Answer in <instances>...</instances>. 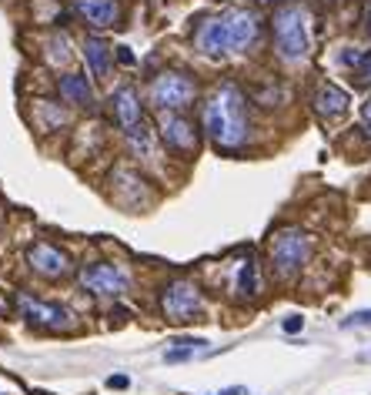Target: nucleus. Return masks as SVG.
I'll return each instance as SVG.
<instances>
[{
    "label": "nucleus",
    "instance_id": "f257e3e1",
    "mask_svg": "<svg viewBox=\"0 0 371 395\" xmlns=\"http://www.w3.org/2000/svg\"><path fill=\"white\" fill-rule=\"evenodd\" d=\"M204 131L218 151H241L251 137V121H247L245 94L238 84L224 80L214 87V94L204 104Z\"/></svg>",
    "mask_w": 371,
    "mask_h": 395
},
{
    "label": "nucleus",
    "instance_id": "f03ea898",
    "mask_svg": "<svg viewBox=\"0 0 371 395\" xmlns=\"http://www.w3.org/2000/svg\"><path fill=\"white\" fill-rule=\"evenodd\" d=\"M258 37H261V17L258 10H247V7H234V10H221L207 17L194 34L198 51L204 57H218V60L254 47Z\"/></svg>",
    "mask_w": 371,
    "mask_h": 395
},
{
    "label": "nucleus",
    "instance_id": "7ed1b4c3",
    "mask_svg": "<svg viewBox=\"0 0 371 395\" xmlns=\"http://www.w3.org/2000/svg\"><path fill=\"white\" fill-rule=\"evenodd\" d=\"M274 47L281 54V60L295 64L311 51V37H308V10L301 3H281L271 17Z\"/></svg>",
    "mask_w": 371,
    "mask_h": 395
},
{
    "label": "nucleus",
    "instance_id": "20e7f679",
    "mask_svg": "<svg viewBox=\"0 0 371 395\" xmlns=\"http://www.w3.org/2000/svg\"><path fill=\"white\" fill-rule=\"evenodd\" d=\"M194 94H198V84L188 78L184 71H164V74H157V78L150 80V104L157 107L161 114H181L184 107L194 101Z\"/></svg>",
    "mask_w": 371,
    "mask_h": 395
},
{
    "label": "nucleus",
    "instance_id": "39448f33",
    "mask_svg": "<svg viewBox=\"0 0 371 395\" xmlns=\"http://www.w3.org/2000/svg\"><path fill=\"white\" fill-rule=\"evenodd\" d=\"M308 258H311V235L297 228H284L271 238V264L281 278H295L308 264Z\"/></svg>",
    "mask_w": 371,
    "mask_h": 395
},
{
    "label": "nucleus",
    "instance_id": "423d86ee",
    "mask_svg": "<svg viewBox=\"0 0 371 395\" xmlns=\"http://www.w3.org/2000/svg\"><path fill=\"white\" fill-rule=\"evenodd\" d=\"M204 308V298H201V289L194 282H171L161 291V312L168 321H191Z\"/></svg>",
    "mask_w": 371,
    "mask_h": 395
},
{
    "label": "nucleus",
    "instance_id": "0eeeda50",
    "mask_svg": "<svg viewBox=\"0 0 371 395\" xmlns=\"http://www.w3.org/2000/svg\"><path fill=\"white\" fill-rule=\"evenodd\" d=\"M80 285L87 291H94V295H111V298H117L127 291V275H124V268L111 262H98V264H87L84 271H80Z\"/></svg>",
    "mask_w": 371,
    "mask_h": 395
},
{
    "label": "nucleus",
    "instance_id": "6e6552de",
    "mask_svg": "<svg viewBox=\"0 0 371 395\" xmlns=\"http://www.w3.org/2000/svg\"><path fill=\"white\" fill-rule=\"evenodd\" d=\"M161 137L174 155H194L198 151V131L181 114H161Z\"/></svg>",
    "mask_w": 371,
    "mask_h": 395
},
{
    "label": "nucleus",
    "instance_id": "1a4fd4ad",
    "mask_svg": "<svg viewBox=\"0 0 371 395\" xmlns=\"http://www.w3.org/2000/svg\"><path fill=\"white\" fill-rule=\"evenodd\" d=\"M17 308H21V315H24L30 325H41V328H64V325L71 321L67 308L41 302V298H34V295H27V291L17 295Z\"/></svg>",
    "mask_w": 371,
    "mask_h": 395
},
{
    "label": "nucleus",
    "instance_id": "9d476101",
    "mask_svg": "<svg viewBox=\"0 0 371 395\" xmlns=\"http://www.w3.org/2000/svg\"><path fill=\"white\" fill-rule=\"evenodd\" d=\"M27 262H30V268H34L37 275H44V278H64V275L71 271L67 251H60V248L50 245V241H37V245L27 251Z\"/></svg>",
    "mask_w": 371,
    "mask_h": 395
},
{
    "label": "nucleus",
    "instance_id": "9b49d317",
    "mask_svg": "<svg viewBox=\"0 0 371 395\" xmlns=\"http://www.w3.org/2000/svg\"><path fill=\"white\" fill-rule=\"evenodd\" d=\"M111 107H114V117L121 124V131H134L141 121H144V107H141V94L134 91V84H121L114 94H111Z\"/></svg>",
    "mask_w": 371,
    "mask_h": 395
},
{
    "label": "nucleus",
    "instance_id": "f8f14e48",
    "mask_svg": "<svg viewBox=\"0 0 371 395\" xmlns=\"http://www.w3.org/2000/svg\"><path fill=\"white\" fill-rule=\"evenodd\" d=\"M74 14L87 27L104 30L121 21V3L117 0H74Z\"/></svg>",
    "mask_w": 371,
    "mask_h": 395
},
{
    "label": "nucleus",
    "instance_id": "ddd939ff",
    "mask_svg": "<svg viewBox=\"0 0 371 395\" xmlns=\"http://www.w3.org/2000/svg\"><path fill=\"white\" fill-rule=\"evenodd\" d=\"M311 107H315V114H318L322 121H338L348 111V91H341V87L331 84V80H324V84L315 87V94H311Z\"/></svg>",
    "mask_w": 371,
    "mask_h": 395
},
{
    "label": "nucleus",
    "instance_id": "4468645a",
    "mask_svg": "<svg viewBox=\"0 0 371 395\" xmlns=\"http://www.w3.org/2000/svg\"><path fill=\"white\" fill-rule=\"evenodd\" d=\"M84 60H87L91 74L98 80L107 78V74H111V47H107V41H100V37H84Z\"/></svg>",
    "mask_w": 371,
    "mask_h": 395
},
{
    "label": "nucleus",
    "instance_id": "2eb2a0df",
    "mask_svg": "<svg viewBox=\"0 0 371 395\" xmlns=\"http://www.w3.org/2000/svg\"><path fill=\"white\" fill-rule=\"evenodd\" d=\"M57 87H60V94L67 98V101H74L80 107H94V91H91V80L87 74H64V78L57 80Z\"/></svg>",
    "mask_w": 371,
    "mask_h": 395
},
{
    "label": "nucleus",
    "instance_id": "dca6fc26",
    "mask_svg": "<svg viewBox=\"0 0 371 395\" xmlns=\"http://www.w3.org/2000/svg\"><path fill=\"white\" fill-rule=\"evenodd\" d=\"M234 289H238V298H254V295L261 291V278H258V264H254V258H247V262L238 268Z\"/></svg>",
    "mask_w": 371,
    "mask_h": 395
},
{
    "label": "nucleus",
    "instance_id": "f3484780",
    "mask_svg": "<svg viewBox=\"0 0 371 395\" xmlns=\"http://www.w3.org/2000/svg\"><path fill=\"white\" fill-rule=\"evenodd\" d=\"M355 74H358V84H371V54L361 57V64H358V71H355Z\"/></svg>",
    "mask_w": 371,
    "mask_h": 395
},
{
    "label": "nucleus",
    "instance_id": "a211bd4d",
    "mask_svg": "<svg viewBox=\"0 0 371 395\" xmlns=\"http://www.w3.org/2000/svg\"><path fill=\"white\" fill-rule=\"evenodd\" d=\"M281 328H284L288 335H295V332H301V328H304V315H288L284 321H281Z\"/></svg>",
    "mask_w": 371,
    "mask_h": 395
},
{
    "label": "nucleus",
    "instance_id": "6ab92c4d",
    "mask_svg": "<svg viewBox=\"0 0 371 395\" xmlns=\"http://www.w3.org/2000/svg\"><path fill=\"white\" fill-rule=\"evenodd\" d=\"M341 325H345V328H358V325H371V308H368V312H358V315L345 318Z\"/></svg>",
    "mask_w": 371,
    "mask_h": 395
},
{
    "label": "nucleus",
    "instance_id": "aec40b11",
    "mask_svg": "<svg viewBox=\"0 0 371 395\" xmlns=\"http://www.w3.org/2000/svg\"><path fill=\"white\" fill-rule=\"evenodd\" d=\"M174 345H177V348H191V352H194V348H204V339H191V335H184V339H174Z\"/></svg>",
    "mask_w": 371,
    "mask_h": 395
},
{
    "label": "nucleus",
    "instance_id": "412c9836",
    "mask_svg": "<svg viewBox=\"0 0 371 395\" xmlns=\"http://www.w3.org/2000/svg\"><path fill=\"white\" fill-rule=\"evenodd\" d=\"M127 385H131L127 375H111V379H107V389H127Z\"/></svg>",
    "mask_w": 371,
    "mask_h": 395
},
{
    "label": "nucleus",
    "instance_id": "4be33fe9",
    "mask_svg": "<svg viewBox=\"0 0 371 395\" xmlns=\"http://www.w3.org/2000/svg\"><path fill=\"white\" fill-rule=\"evenodd\" d=\"M361 124H365V134L371 137V98L365 101V107H361Z\"/></svg>",
    "mask_w": 371,
    "mask_h": 395
},
{
    "label": "nucleus",
    "instance_id": "5701e85b",
    "mask_svg": "<svg viewBox=\"0 0 371 395\" xmlns=\"http://www.w3.org/2000/svg\"><path fill=\"white\" fill-rule=\"evenodd\" d=\"M365 30H368V37H371V7H368V17H365Z\"/></svg>",
    "mask_w": 371,
    "mask_h": 395
},
{
    "label": "nucleus",
    "instance_id": "b1692460",
    "mask_svg": "<svg viewBox=\"0 0 371 395\" xmlns=\"http://www.w3.org/2000/svg\"><path fill=\"white\" fill-rule=\"evenodd\" d=\"M258 3H274V0H258Z\"/></svg>",
    "mask_w": 371,
    "mask_h": 395
}]
</instances>
